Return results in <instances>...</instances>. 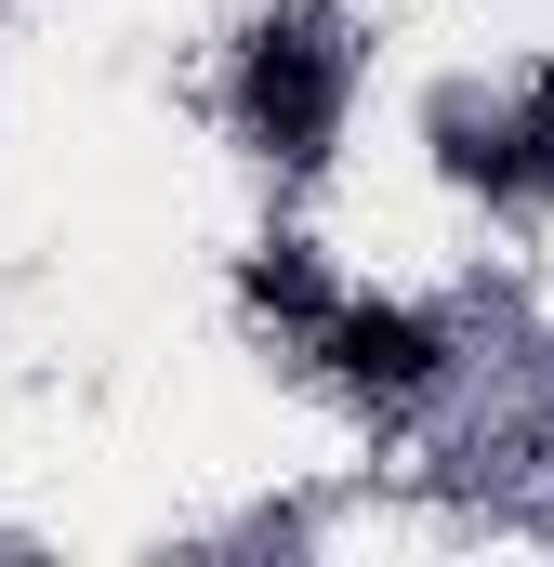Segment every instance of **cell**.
<instances>
[{
	"instance_id": "obj_1",
	"label": "cell",
	"mask_w": 554,
	"mask_h": 567,
	"mask_svg": "<svg viewBox=\"0 0 554 567\" xmlns=\"http://www.w3.org/2000/svg\"><path fill=\"white\" fill-rule=\"evenodd\" d=\"M238 133L277 172L330 158V133H343V40H330V13H265L238 40Z\"/></svg>"
},
{
	"instance_id": "obj_2",
	"label": "cell",
	"mask_w": 554,
	"mask_h": 567,
	"mask_svg": "<svg viewBox=\"0 0 554 567\" xmlns=\"http://www.w3.org/2000/svg\"><path fill=\"white\" fill-rule=\"evenodd\" d=\"M317 357H330V383L370 396V410H410V396L449 383V330L410 317V303H330V317H317Z\"/></svg>"
},
{
	"instance_id": "obj_3",
	"label": "cell",
	"mask_w": 554,
	"mask_h": 567,
	"mask_svg": "<svg viewBox=\"0 0 554 567\" xmlns=\"http://www.w3.org/2000/svg\"><path fill=\"white\" fill-rule=\"evenodd\" d=\"M252 303H277V317H330V290H317L304 251H265V265H252Z\"/></svg>"
},
{
	"instance_id": "obj_4",
	"label": "cell",
	"mask_w": 554,
	"mask_h": 567,
	"mask_svg": "<svg viewBox=\"0 0 554 567\" xmlns=\"http://www.w3.org/2000/svg\"><path fill=\"white\" fill-rule=\"evenodd\" d=\"M515 145H529V185H554V53H542V80H529V120H515Z\"/></svg>"
}]
</instances>
